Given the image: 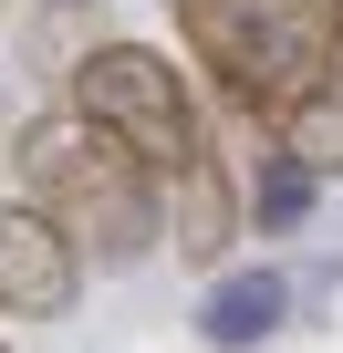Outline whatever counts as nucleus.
Segmentation results:
<instances>
[{"label":"nucleus","mask_w":343,"mask_h":353,"mask_svg":"<svg viewBox=\"0 0 343 353\" xmlns=\"http://www.w3.org/2000/svg\"><path fill=\"white\" fill-rule=\"evenodd\" d=\"M21 198L94 260V270H135L146 250H166V219H156V176L125 156V145H104L73 104L63 114H21Z\"/></svg>","instance_id":"nucleus-1"},{"label":"nucleus","mask_w":343,"mask_h":353,"mask_svg":"<svg viewBox=\"0 0 343 353\" xmlns=\"http://www.w3.org/2000/svg\"><path fill=\"white\" fill-rule=\"evenodd\" d=\"M166 21H177V52L219 83V104H239L250 125L343 73L322 0H166Z\"/></svg>","instance_id":"nucleus-2"},{"label":"nucleus","mask_w":343,"mask_h":353,"mask_svg":"<svg viewBox=\"0 0 343 353\" xmlns=\"http://www.w3.org/2000/svg\"><path fill=\"white\" fill-rule=\"evenodd\" d=\"M63 104L104 135V145H125L156 188L177 176L188 156H208V125H198V94H188V73H177V52H156V42H84L73 52V73H63Z\"/></svg>","instance_id":"nucleus-3"},{"label":"nucleus","mask_w":343,"mask_h":353,"mask_svg":"<svg viewBox=\"0 0 343 353\" xmlns=\"http://www.w3.org/2000/svg\"><path fill=\"white\" fill-rule=\"evenodd\" d=\"M73 301H84V250L32 198H0V322H63Z\"/></svg>","instance_id":"nucleus-4"},{"label":"nucleus","mask_w":343,"mask_h":353,"mask_svg":"<svg viewBox=\"0 0 343 353\" xmlns=\"http://www.w3.org/2000/svg\"><path fill=\"white\" fill-rule=\"evenodd\" d=\"M156 219H166V250H177V260H219V250L239 239V188H229L219 145L188 156V166L156 188Z\"/></svg>","instance_id":"nucleus-5"},{"label":"nucleus","mask_w":343,"mask_h":353,"mask_svg":"<svg viewBox=\"0 0 343 353\" xmlns=\"http://www.w3.org/2000/svg\"><path fill=\"white\" fill-rule=\"evenodd\" d=\"M281 322H291V281H281L271 260L219 270V281H208V301H198V343H208V353H260Z\"/></svg>","instance_id":"nucleus-6"},{"label":"nucleus","mask_w":343,"mask_h":353,"mask_svg":"<svg viewBox=\"0 0 343 353\" xmlns=\"http://www.w3.org/2000/svg\"><path fill=\"white\" fill-rule=\"evenodd\" d=\"M271 145H281V156H302L322 188H333V176H343V73H333V83H312L302 104H281V114H271Z\"/></svg>","instance_id":"nucleus-7"},{"label":"nucleus","mask_w":343,"mask_h":353,"mask_svg":"<svg viewBox=\"0 0 343 353\" xmlns=\"http://www.w3.org/2000/svg\"><path fill=\"white\" fill-rule=\"evenodd\" d=\"M312 198H322V176H312L302 156H281V145H271V156L250 166V188H239V219H250L260 239H291V229L312 219Z\"/></svg>","instance_id":"nucleus-8"},{"label":"nucleus","mask_w":343,"mask_h":353,"mask_svg":"<svg viewBox=\"0 0 343 353\" xmlns=\"http://www.w3.org/2000/svg\"><path fill=\"white\" fill-rule=\"evenodd\" d=\"M84 42H104V11L94 0H52V11L32 21V73H73Z\"/></svg>","instance_id":"nucleus-9"},{"label":"nucleus","mask_w":343,"mask_h":353,"mask_svg":"<svg viewBox=\"0 0 343 353\" xmlns=\"http://www.w3.org/2000/svg\"><path fill=\"white\" fill-rule=\"evenodd\" d=\"M11 135H21V104H11V94H0V145H11Z\"/></svg>","instance_id":"nucleus-10"},{"label":"nucleus","mask_w":343,"mask_h":353,"mask_svg":"<svg viewBox=\"0 0 343 353\" xmlns=\"http://www.w3.org/2000/svg\"><path fill=\"white\" fill-rule=\"evenodd\" d=\"M322 11H333V52H343V0H322Z\"/></svg>","instance_id":"nucleus-11"},{"label":"nucleus","mask_w":343,"mask_h":353,"mask_svg":"<svg viewBox=\"0 0 343 353\" xmlns=\"http://www.w3.org/2000/svg\"><path fill=\"white\" fill-rule=\"evenodd\" d=\"M0 11H11V0H0Z\"/></svg>","instance_id":"nucleus-12"},{"label":"nucleus","mask_w":343,"mask_h":353,"mask_svg":"<svg viewBox=\"0 0 343 353\" xmlns=\"http://www.w3.org/2000/svg\"><path fill=\"white\" fill-rule=\"evenodd\" d=\"M0 353H11V343H0Z\"/></svg>","instance_id":"nucleus-13"}]
</instances>
